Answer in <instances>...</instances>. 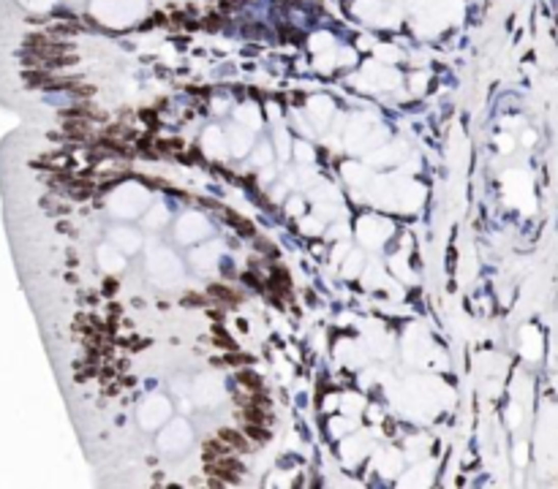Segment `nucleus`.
Wrapping results in <instances>:
<instances>
[{
  "instance_id": "1",
  "label": "nucleus",
  "mask_w": 558,
  "mask_h": 489,
  "mask_svg": "<svg viewBox=\"0 0 558 489\" xmlns=\"http://www.w3.org/2000/svg\"><path fill=\"white\" fill-rule=\"evenodd\" d=\"M210 473L224 476L226 481H237V476L242 473V465L234 462L229 454H224V456H218V460H213V465H210Z\"/></svg>"
},
{
  "instance_id": "2",
  "label": "nucleus",
  "mask_w": 558,
  "mask_h": 489,
  "mask_svg": "<svg viewBox=\"0 0 558 489\" xmlns=\"http://www.w3.org/2000/svg\"><path fill=\"white\" fill-rule=\"evenodd\" d=\"M221 440H224L229 448H240V451H245V448L250 446L248 440L240 435V432H232V430H221Z\"/></svg>"
}]
</instances>
